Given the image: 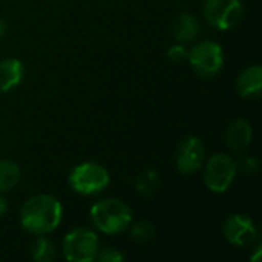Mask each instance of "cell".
<instances>
[{
	"label": "cell",
	"instance_id": "7c38bea8",
	"mask_svg": "<svg viewBox=\"0 0 262 262\" xmlns=\"http://www.w3.org/2000/svg\"><path fill=\"white\" fill-rule=\"evenodd\" d=\"M25 78V66L17 58L0 61V92H9Z\"/></svg>",
	"mask_w": 262,
	"mask_h": 262
},
{
	"label": "cell",
	"instance_id": "9c48e42d",
	"mask_svg": "<svg viewBox=\"0 0 262 262\" xmlns=\"http://www.w3.org/2000/svg\"><path fill=\"white\" fill-rule=\"evenodd\" d=\"M204 155H206L204 143L198 137H187L177 147V154H175L177 169L184 175L196 173L204 164Z\"/></svg>",
	"mask_w": 262,
	"mask_h": 262
},
{
	"label": "cell",
	"instance_id": "3957f363",
	"mask_svg": "<svg viewBox=\"0 0 262 262\" xmlns=\"http://www.w3.org/2000/svg\"><path fill=\"white\" fill-rule=\"evenodd\" d=\"M68 183L72 192L83 196H91L103 192L109 186L111 175L101 164L84 161L71 170Z\"/></svg>",
	"mask_w": 262,
	"mask_h": 262
},
{
	"label": "cell",
	"instance_id": "5bb4252c",
	"mask_svg": "<svg viewBox=\"0 0 262 262\" xmlns=\"http://www.w3.org/2000/svg\"><path fill=\"white\" fill-rule=\"evenodd\" d=\"M21 178V170L11 160H0V193L12 190Z\"/></svg>",
	"mask_w": 262,
	"mask_h": 262
},
{
	"label": "cell",
	"instance_id": "6da1fadb",
	"mask_svg": "<svg viewBox=\"0 0 262 262\" xmlns=\"http://www.w3.org/2000/svg\"><path fill=\"white\" fill-rule=\"evenodd\" d=\"M63 220L61 203L51 195H34L20 209V224L32 235H48L54 232Z\"/></svg>",
	"mask_w": 262,
	"mask_h": 262
},
{
	"label": "cell",
	"instance_id": "4fadbf2b",
	"mask_svg": "<svg viewBox=\"0 0 262 262\" xmlns=\"http://www.w3.org/2000/svg\"><path fill=\"white\" fill-rule=\"evenodd\" d=\"M200 35V21L190 12H181L173 21V37L180 43L195 41Z\"/></svg>",
	"mask_w": 262,
	"mask_h": 262
},
{
	"label": "cell",
	"instance_id": "ffe728a7",
	"mask_svg": "<svg viewBox=\"0 0 262 262\" xmlns=\"http://www.w3.org/2000/svg\"><path fill=\"white\" fill-rule=\"evenodd\" d=\"M239 167L246 172H255L258 169V161L253 157H246L239 161Z\"/></svg>",
	"mask_w": 262,
	"mask_h": 262
},
{
	"label": "cell",
	"instance_id": "9a60e30c",
	"mask_svg": "<svg viewBox=\"0 0 262 262\" xmlns=\"http://www.w3.org/2000/svg\"><path fill=\"white\" fill-rule=\"evenodd\" d=\"M31 255L35 261L51 262L55 256V246L51 239L45 238V235H38V238L32 243Z\"/></svg>",
	"mask_w": 262,
	"mask_h": 262
},
{
	"label": "cell",
	"instance_id": "7a4b0ae2",
	"mask_svg": "<svg viewBox=\"0 0 262 262\" xmlns=\"http://www.w3.org/2000/svg\"><path fill=\"white\" fill-rule=\"evenodd\" d=\"M92 226L104 235H120L132 223L130 207L118 198H104L97 201L89 210Z\"/></svg>",
	"mask_w": 262,
	"mask_h": 262
},
{
	"label": "cell",
	"instance_id": "277c9868",
	"mask_svg": "<svg viewBox=\"0 0 262 262\" xmlns=\"http://www.w3.org/2000/svg\"><path fill=\"white\" fill-rule=\"evenodd\" d=\"M100 252L97 233L88 227H78L66 233L63 239V256L69 262L95 261Z\"/></svg>",
	"mask_w": 262,
	"mask_h": 262
},
{
	"label": "cell",
	"instance_id": "8992f818",
	"mask_svg": "<svg viewBox=\"0 0 262 262\" xmlns=\"http://www.w3.org/2000/svg\"><path fill=\"white\" fill-rule=\"evenodd\" d=\"M238 172L236 161L226 154L212 155L204 167L206 187L213 193H226L235 183Z\"/></svg>",
	"mask_w": 262,
	"mask_h": 262
},
{
	"label": "cell",
	"instance_id": "44dd1931",
	"mask_svg": "<svg viewBox=\"0 0 262 262\" xmlns=\"http://www.w3.org/2000/svg\"><path fill=\"white\" fill-rule=\"evenodd\" d=\"M6 212H8V201H6V198L0 193V218L5 216Z\"/></svg>",
	"mask_w": 262,
	"mask_h": 262
},
{
	"label": "cell",
	"instance_id": "ba28073f",
	"mask_svg": "<svg viewBox=\"0 0 262 262\" xmlns=\"http://www.w3.org/2000/svg\"><path fill=\"white\" fill-rule=\"evenodd\" d=\"M224 238L235 247H249L258 238V230L253 220L244 213L230 215L223 226Z\"/></svg>",
	"mask_w": 262,
	"mask_h": 262
},
{
	"label": "cell",
	"instance_id": "8fae6325",
	"mask_svg": "<svg viewBox=\"0 0 262 262\" xmlns=\"http://www.w3.org/2000/svg\"><path fill=\"white\" fill-rule=\"evenodd\" d=\"M236 91L243 98H258L262 91V68L259 64H253L246 68L238 80Z\"/></svg>",
	"mask_w": 262,
	"mask_h": 262
},
{
	"label": "cell",
	"instance_id": "5b68a950",
	"mask_svg": "<svg viewBox=\"0 0 262 262\" xmlns=\"http://www.w3.org/2000/svg\"><path fill=\"white\" fill-rule=\"evenodd\" d=\"M187 61L190 63L192 69L203 78H213L216 77L224 66V52L223 48L212 41L204 40L193 45L189 49Z\"/></svg>",
	"mask_w": 262,
	"mask_h": 262
},
{
	"label": "cell",
	"instance_id": "52a82bcc",
	"mask_svg": "<svg viewBox=\"0 0 262 262\" xmlns=\"http://www.w3.org/2000/svg\"><path fill=\"white\" fill-rule=\"evenodd\" d=\"M203 11L207 23L220 31L235 28L244 15L241 0H206Z\"/></svg>",
	"mask_w": 262,
	"mask_h": 262
},
{
	"label": "cell",
	"instance_id": "603a6c76",
	"mask_svg": "<svg viewBox=\"0 0 262 262\" xmlns=\"http://www.w3.org/2000/svg\"><path fill=\"white\" fill-rule=\"evenodd\" d=\"M6 35V23L0 18V40Z\"/></svg>",
	"mask_w": 262,
	"mask_h": 262
},
{
	"label": "cell",
	"instance_id": "30bf717a",
	"mask_svg": "<svg viewBox=\"0 0 262 262\" xmlns=\"http://www.w3.org/2000/svg\"><path fill=\"white\" fill-rule=\"evenodd\" d=\"M252 140H253L252 124L244 118L235 120L226 129V134H224V143L233 152L246 150L252 144Z\"/></svg>",
	"mask_w": 262,
	"mask_h": 262
},
{
	"label": "cell",
	"instance_id": "7402d4cb",
	"mask_svg": "<svg viewBox=\"0 0 262 262\" xmlns=\"http://www.w3.org/2000/svg\"><path fill=\"white\" fill-rule=\"evenodd\" d=\"M261 244H259V246H258V247H256V249H255V255H253V256H250V261L252 262H258L259 261V256H261Z\"/></svg>",
	"mask_w": 262,
	"mask_h": 262
},
{
	"label": "cell",
	"instance_id": "d6986e66",
	"mask_svg": "<svg viewBox=\"0 0 262 262\" xmlns=\"http://www.w3.org/2000/svg\"><path fill=\"white\" fill-rule=\"evenodd\" d=\"M95 261L98 262H123L124 261V255L117 250V249H104L100 250Z\"/></svg>",
	"mask_w": 262,
	"mask_h": 262
},
{
	"label": "cell",
	"instance_id": "ac0fdd59",
	"mask_svg": "<svg viewBox=\"0 0 262 262\" xmlns=\"http://www.w3.org/2000/svg\"><path fill=\"white\" fill-rule=\"evenodd\" d=\"M187 57H189V49L184 46V43H175L167 49V58L175 64H181L187 61Z\"/></svg>",
	"mask_w": 262,
	"mask_h": 262
},
{
	"label": "cell",
	"instance_id": "2e32d148",
	"mask_svg": "<svg viewBox=\"0 0 262 262\" xmlns=\"http://www.w3.org/2000/svg\"><path fill=\"white\" fill-rule=\"evenodd\" d=\"M160 186V177L154 169H147L144 170L138 178H137V190L138 193L144 195V196H150L157 192Z\"/></svg>",
	"mask_w": 262,
	"mask_h": 262
},
{
	"label": "cell",
	"instance_id": "e0dca14e",
	"mask_svg": "<svg viewBox=\"0 0 262 262\" xmlns=\"http://www.w3.org/2000/svg\"><path fill=\"white\" fill-rule=\"evenodd\" d=\"M130 230V236L135 243H147L154 238L155 235V227L150 221H138V223H130L129 226Z\"/></svg>",
	"mask_w": 262,
	"mask_h": 262
}]
</instances>
